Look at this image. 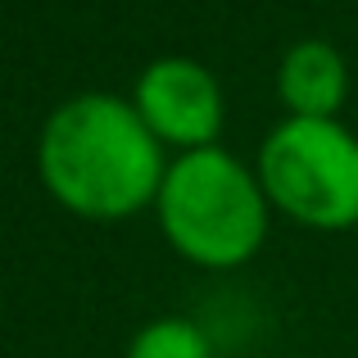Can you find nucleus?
<instances>
[{
    "label": "nucleus",
    "mask_w": 358,
    "mask_h": 358,
    "mask_svg": "<svg viewBox=\"0 0 358 358\" xmlns=\"http://www.w3.org/2000/svg\"><path fill=\"white\" fill-rule=\"evenodd\" d=\"M168 159L131 100L109 91L59 100L36 131V177L45 195L82 222H127L145 213Z\"/></svg>",
    "instance_id": "obj_1"
},
{
    "label": "nucleus",
    "mask_w": 358,
    "mask_h": 358,
    "mask_svg": "<svg viewBox=\"0 0 358 358\" xmlns=\"http://www.w3.org/2000/svg\"><path fill=\"white\" fill-rule=\"evenodd\" d=\"M150 213L164 245L200 272H236L254 263L277 218L254 164L222 141L168 159Z\"/></svg>",
    "instance_id": "obj_2"
},
{
    "label": "nucleus",
    "mask_w": 358,
    "mask_h": 358,
    "mask_svg": "<svg viewBox=\"0 0 358 358\" xmlns=\"http://www.w3.org/2000/svg\"><path fill=\"white\" fill-rule=\"evenodd\" d=\"M272 87H277L281 109L295 118H341L350 100V64L331 41L304 36L281 50Z\"/></svg>",
    "instance_id": "obj_5"
},
{
    "label": "nucleus",
    "mask_w": 358,
    "mask_h": 358,
    "mask_svg": "<svg viewBox=\"0 0 358 358\" xmlns=\"http://www.w3.org/2000/svg\"><path fill=\"white\" fill-rule=\"evenodd\" d=\"M122 358H218V341L200 317L164 313L131 331Z\"/></svg>",
    "instance_id": "obj_6"
},
{
    "label": "nucleus",
    "mask_w": 358,
    "mask_h": 358,
    "mask_svg": "<svg viewBox=\"0 0 358 358\" xmlns=\"http://www.w3.org/2000/svg\"><path fill=\"white\" fill-rule=\"evenodd\" d=\"M254 173L277 218L327 236L358 227V131L341 118L281 114L254 150Z\"/></svg>",
    "instance_id": "obj_3"
},
{
    "label": "nucleus",
    "mask_w": 358,
    "mask_h": 358,
    "mask_svg": "<svg viewBox=\"0 0 358 358\" xmlns=\"http://www.w3.org/2000/svg\"><path fill=\"white\" fill-rule=\"evenodd\" d=\"M131 109L168 155L218 145L227 127V91L204 59L159 55L131 82Z\"/></svg>",
    "instance_id": "obj_4"
}]
</instances>
